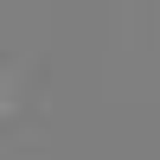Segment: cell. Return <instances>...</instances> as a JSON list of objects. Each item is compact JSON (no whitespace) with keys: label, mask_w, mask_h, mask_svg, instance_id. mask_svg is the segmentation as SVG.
<instances>
[{"label":"cell","mask_w":160,"mask_h":160,"mask_svg":"<svg viewBox=\"0 0 160 160\" xmlns=\"http://www.w3.org/2000/svg\"><path fill=\"white\" fill-rule=\"evenodd\" d=\"M7 102H13V96H7V64H0V115H7Z\"/></svg>","instance_id":"6da1fadb"}]
</instances>
